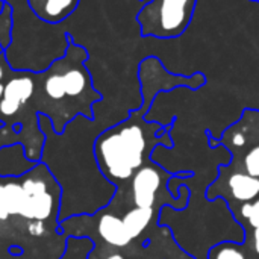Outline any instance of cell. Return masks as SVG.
<instances>
[{"label":"cell","instance_id":"6da1fadb","mask_svg":"<svg viewBox=\"0 0 259 259\" xmlns=\"http://www.w3.org/2000/svg\"><path fill=\"white\" fill-rule=\"evenodd\" d=\"M197 0H147L137 15L141 36L171 39L191 23Z\"/></svg>","mask_w":259,"mask_h":259},{"label":"cell","instance_id":"7a4b0ae2","mask_svg":"<svg viewBox=\"0 0 259 259\" xmlns=\"http://www.w3.org/2000/svg\"><path fill=\"white\" fill-rule=\"evenodd\" d=\"M217 197L226 200L232 211L241 203L258 199L259 179L229 165H220L217 179L206 188L208 200H215Z\"/></svg>","mask_w":259,"mask_h":259},{"label":"cell","instance_id":"3957f363","mask_svg":"<svg viewBox=\"0 0 259 259\" xmlns=\"http://www.w3.org/2000/svg\"><path fill=\"white\" fill-rule=\"evenodd\" d=\"M35 83L27 74H21L9 79L3 85V97L0 100V112L6 117H12L18 112L20 106L24 105L33 96Z\"/></svg>","mask_w":259,"mask_h":259},{"label":"cell","instance_id":"277c9868","mask_svg":"<svg viewBox=\"0 0 259 259\" xmlns=\"http://www.w3.org/2000/svg\"><path fill=\"white\" fill-rule=\"evenodd\" d=\"M30 11L38 17L42 23L58 24L68 18L80 0H26Z\"/></svg>","mask_w":259,"mask_h":259},{"label":"cell","instance_id":"5b68a950","mask_svg":"<svg viewBox=\"0 0 259 259\" xmlns=\"http://www.w3.org/2000/svg\"><path fill=\"white\" fill-rule=\"evenodd\" d=\"M99 237L111 247L115 249H126L132 244V238L123 223V219L112 214L103 212L97 223Z\"/></svg>","mask_w":259,"mask_h":259},{"label":"cell","instance_id":"8992f818","mask_svg":"<svg viewBox=\"0 0 259 259\" xmlns=\"http://www.w3.org/2000/svg\"><path fill=\"white\" fill-rule=\"evenodd\" d=\"M58 208L56 197L53 196L52 191L36 194V196H27L26 205L21 211V217L26 220H49Z\"/></svg>","mask_w":259,"mask_h":259},{"label":"cell","instance_id":"52a82bcc","mask_svg":"<svg viewBox=\"0 0 259 259\" xmlns=\"http://www.w3.org/2000/svg\"><path fill=\"white\" fill-rule=\"evenodd\" d=\"M208 259H258L246 243L223 241L215 244L209 252Z\"/></svg>","mask_w":259,"mask_h":259},{"label":"cell","instance_id":"ba28073f","mask_svg":"<svg viewBox=\"0 0 259 259\" xmlns=\"http://www.w3.org/2000/svg\"><path fill=\"white\" fill-rule=\"evenodd\" d=\"M229 167L235 170H241L259 179V144L246 149L244 152L238 155H234Z\"/></svg>","mask_w":259,"mask_h":259},{"label":"cell","instance_id":"9c48e42d","mask_svg":"<svg viewBox=\"0 0 259 259\" xmlns=\"http://www.w3.org/2000/svg\"><path fill=\"white\" fill-rule=\"evenodd\" d=\"M234 217L237 219V222L243 226L244 232L252 231L259 226V197L252 200V202H246L241 203L240 206H237L235 209H232Z\"/></svg>","mask_w":259,"mask_h":259},{"label":"cell","instance_id":"30bf717a","mask_svg":"<svg viewBox=\"0 0 259 259\" xmlns=\"http://www.w3.org/2000/svg\"><path fill=\"white\" fill-rule=\"evenodd\" d=\"M3 187H5V197H6L9 215H20L27 200V194L24 193L21 184L9 182L5 184Z\"/></svg>","mask_w":259,"mask_h":259},{"label":"cell","instance_id":"8fae6325","mask_svg":"<svg viewBox=\"0 0 259 259\" xmlns=\"http://www.w3.org/2000/svg\"><path fill=\"white\" fill-rule=\"evenodd\" d=\"M244 243L249 246V249L255 253V256L259 259V226L252 229V231H247L246 232V238H244Z\"/></svg>","mask_w":259,"mask_h":259},{"label":"cell","instance_id":"7c38bea8","mask_svg":"<svg viewBox=\"0 0 259 259\" xmlns=\"http://www.w3.org/2000/svg\"><path fill=\"white\" fill-rule=\"evenodd\" d=\"M27 229H29L30 235H33V237H41L46 232V226L39 220H32V223H29Z\"/></svg>","mask_w":259,"mask_h":259},{"label":"cell","instance_id":"4fadbf2b","mask_svg":"<svg viewBox=\"0 0 259 259\" xmlns=\"http://www.w3.org/2000/svg\"><path fill=\"white\" fill-rule=\"evenodd\" d=\"M9 217L8 205H6V197H5V187L0 185V220H6Z\"/></svg>","mask_w":259,"mask_h":259},{"label":"cell","instance_id":"5bb4252c","mask_svg":"<svg viewBox=\"0 0 259 259\" xmlns=\"http://www.w3.org/2000/svg\"><path fill=\"white\" fill-rule=\"evenodd\" d=\"M5 77V56H3V52H0V83Z\"/></svg>","mask_w":259,"mask_h":259},{"label":"cell","instance_id":"9a60e30c","mask_svg":"<svg viewBox=\"0 0 259 259\" xmlns=\"http://www.w3.org/2000/svg\"><path fill=\"white\" fill-rule=\"evenodd\" d=\"M103 259H127L123 253H120V252H114V253H109L108 256H105Z\"/></svg>","mask_w":259,"mask_h":259},{"label":"cell","instance_id":"2e32d148","mask_svg":"<svg viewBox=\"0 0 259 259\" xmlns=\"http://www.w3.org/2000/svg\"><path fill=\"white\" fill-rule=\"evenodd\" d=\"M0 52H3V46H2V42H0Z\"/></svg>","mask_w":259,"mask_h":259},{"label":"cell","instance_id":"e0dca14e","mask_svg":"<svg viewBox=\"0 0 259 259\" xmlns=\"http://www.w3.org/2000/svg\"><path fill=\"white\" fill-rule=\"evenodd\" d=\"M141 2H143V0H141Z\"/></svg>","mask_w":259,"mask_h":259}]
</instances>
